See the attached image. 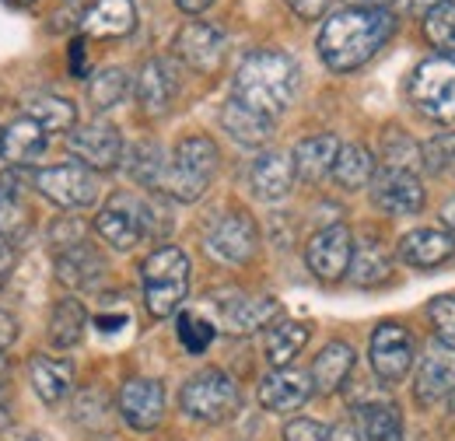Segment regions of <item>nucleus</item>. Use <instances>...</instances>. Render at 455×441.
I'll return each instance as SVG.
<instances>
[{"label":"nucleus","mask_w":455,"mask_h":441,"mask_svg":"<svg viewBox=\"0 0 455 441\" xmlns=\"http://www.w3.org/2000/svg\"><path fill=\"white\" fill-rule=\"evenodd\" d=\"M0 137H4V130H0Z\"/></svg>","instance_id":"obj_57"},{"label":"nucleus","mask_w":455,"mask_h":441,"mask_svg":"<svg viewBox=\"0 0 455 441\" xmlns=\"http://www.w3.org/2000/svg\"><path fill=\"white\" fill-rule=\"evenodd\" d=\"M221 126H225V133H231V140H238L245 148H263L274 137V119L242 106L238 99H231L221 109Z\"/></svg>","instance_id":"obj_25"},{"label":"nucleus","mask_w":455,"mask_h":441,"mask_svg":"<svg viewBox=\"0 0 455 441\" xmlns=\"http://www.w3.org/2000/svg\"><path fill=\"white\" fill-rule=\"evenodd\" d=\"M119 417L133 431H155L165 417V389L155 379H130L119 389Z\"/></svg>","instance_id":"obj_15"},{"label":"nucleus","mask_w":455,"mask_h":441,"mask_svg":"<svg viewBox=\"0 0 455 441\" xmlns=\"http://www.w3.org/2000/svg\"><path fill=\"white\" fill-rule=\"evenodd\" d=\"M420 162H427L431 172H442V168L455 165V130L438 133L435 140H427V144L420 148Z\"/></svg>","instance_id":"obj_41"},{"label":"nucleus","mask_w":455,"mask_h":441,"mask_svg":"<svg viewBox=\"0 0 455 441\" xmlns=\"http://www.w3.org/2000/svg\"><path fill=\"white\" fill-rule=\"evenodd\" d=\"M28 218V207L21 200V175L18 172H4L0 175V235L14 238Z\"/></svg>","instance_id":"obj_36"},{"label":"nucleus","mask_w":455,"mask_h":441,"mask_svg":"<svg viewBox=\"0 0 455 441\" xmlns=\"http://www.w3.org/2000/svg\"><path fill=\"white\" fill-rule=\"evenodd\" d=\"M438 4H445V0H403V7H406L410 14H427V11H435Z\"/></svg>","instance_id":"obj_50"},{"label":"nucleus","mask_w":455,"mask_h":441,"mask_svg":"<svg viewBox=\"0 0 455 441\" xmlns=\"http://www.w3.org/2000/svg\"><path fill=\"white\" fill-rule=\"evenodd\" d=\"M7 4H14V7H25V4H36V0H7Z\"/></svg>","instance_id":"obj_56"},{"label":"nucleus","mask_w":455,"mask_h":441,"mask_svg":"<svg viewBox=\"0 0 455 441\" xmlns=\"http://www.w3.org/2000/svg\"><path fill=\"white\" fill-rule=\"evenodd\" d=\"M368 361H371V372L382 382L406 379V372L413 368V340H410V333L403 330L399 323H382L379 330L371 333Z\"/></svg>","instance_id":"obj_11"},{"label":"nucleus","mask_w":455,"mask_h":441,"mask_svg":"<svg viewBox=\"0 0 455 441\" xmlns=\"http://www.w3.org/2000/svg\"><path fill=\"white\" fill-rule=\"evenodd\" d=\"M333 179L343 189H364L375 179V158L364 144H340L337 165H333Z\"/></svg>","instance_id":"obj_32"},{"label":"nucleus","mask_w":455,"mask_h":441,"mask_svg":"<svg viewBox=\"0 0 455 441\" xmlns=\"http://www.w3.org/2000/svg\"><path fill=\"white\" fill-rule=\"evenodd\" d=\"M427 316L438 330V340L442 343H455V294H442L427 305Z\"/></svg>","instance_id":"obj_42"},{"label":"nucleus","mask_w":455,"mask_h":441,"mask_svg":"<svg viewBox=\"0 0 455 441\" xmlns=\"http://www.w3.org/2000/svg\"><path fill=\"white\" fill-rule=\"evenodd\" d=\"M175 4H179L186 14H200V11H204V7H211L214 0H175Z\"/></svg>","instance_id":"obj_53"},{"label":"nucleus","mask_w":455,"mask_h":441,"mask_svg":"<svg viewBox=\"0 0 455 441\" xmlns=\"http://www.w3.org/2000/svg\"><path fill=\"white\" fill-rule=\"evenodd\" d=\"M84 326H88V312L77 298H60L50 312V326H46V336L57 350H67V347H77L81 336H84Z\"/></svg>","instance_id":"obj_30"},{"label":"nucleus","mask_w":455,"mask_h":441,"mask_svg":"<svg viewBox=\"0 0 455 441\" xmlns=\"http://www.w3.org/2000/svg\"><path fill=\"white\" fill-rule=\"evenodd\" d=\"M249 182H252V193L259 200H267V204L284 200L287 193H291V182H294V165H291V158L281 155V151H267V155H259L252 162Z\"/></svg>","instance_id":"obj_24"},{"label":"nucleus","mask_w":455,"mask_h":441,"mask_svg":"<svg viewBox=\"0 0 455 441\" xmlns=\"http://www.w3.org/2000/svg\"><path fill=\"white\" fill-rule=\"evenodd\" d=\"M256 249H259L256 220L242 211H231L225 218H218L207 231V253L218 256L221 263H245L256 256Z\"/></svg>","instance_id":"obj_10"},{"label":"nucleus","mask_w":455,"mask_h":441,"mask_svg":"<svg viewBox=\"0 0 455 441\" xmlns=\"http://www.w3.org/2000/svg\"><path fill=\"white\" fill-rule=\"evenodd\" d=\"M11 267H14V238L0 235V280L11 274Z\"/></svg>","instance_id":"obj_47"},{"label":"nucleus","mask_w":455,"mask_h":441,"mask_svg":"<svg viewBox=\"0 0 455 441\" xmlns=\"http://www.w3.org/2000/svg\"><path fill=\"white\" fill-rule=\"evenodd\" d=\"M179 95V70L165 56H155L137 74V102L148 116H165Z\"/></svg>","instance_id":"obj_16"},{"label":"nucleus","mask_w":455,"mask_h":441,"mask_svg":"<svg viewBox=\"0 0 455 441\" xmlns=\"http://www.w3.org/2000/svg\"><path fill=\"white\" fill-rule=\"evenodd\" d=\"M225 53H228V36L218 25L189 21L175 36V56L182 63H189L193 70H200V74H214L225 63Z\"/></svg>","instance_id":"obj_13"},{"label":"nucleus","mask_w":455,"mask_h":441,"mask_svg":"<svg viewBox=\"0 0 455 441\" xmlns=\"http://www.w3.org/2000/svg\"><path fill=\"white\" fill-rule=\"evenodd\" d=\"M396 32V18L389 11H364V7H343L330 14V21L319 32V56L330 70L347 74L364 67Z\"/></svg>","instance_id":"obj_1"},{"label":"nucleus","mask_w":455,"mask_h":441,"mask_svg":"<svg viewBox=\"0 0 455 441\" xmlns=\"http://www.w3.org/2000/svg\"><path fill=\"white\" fill-rule=\"evenodd\" d=\"M14 336H18V323H14L7 312H0V357H4V350L14 343Z\"/></svg>","instance_id":"obj_46"},{"label":"nucleus","mask_w":455,"mask_h":441,"mask_svg":"<svg viewBox=\"0 0 455 441\" xmlns=\"http://www.w3.org/2000/svg\"><path fill=\"white\" fill-rule=\"evenodd\" d=\"M277 316H281L277 298H238V301L221 305V326L228 333H238V336L242 333L267 330Z\"/></svg>","instance_id":"obj_26"},{"label":"nucleus","mask_w":455,"mask_h":441,"mask_svg":"<svg viewBox=\"0 0 455 441\" xmlns=\"http://www.w3.org/2000/svg\"><path fill=\"white\" fill-rule=\"evenodd\" d=\"M102 274H106V260L88 242H77L57 256V277L67 287H95Z\"/></svg>","instance_id":"obj_27"},{"label":"nucleus","mask_w":455,"mask_h":441,"mask_svg":"<svg viewBox=\"0 0 455 441\" xmlns=\"http://www.w3.org/2000/svg\"><path fill=\"white\" fill-rule=\"evenodd\" d=\"M361 424V441H403V413L396 403H364L357 410Z\"/></svg>","instance_id":"obj_31"},{"label":"nucleus","mask_w":455,"mask_h":441,"mask_svg":"<svg viewBox=\"0 0 455 441\" xmlns=\"http://www.w3.org/2000/svg\"><path fill=\"white\" fill-rule=\"evenodd\" d=\"M70 70H74L77 77H84V43H74V46H70Z\"/></svg>","instance_id":"obj_49"},{"label":"nucleus","mask_w":455,"mask_h":441,"mask_svg":"<svg viewBox=\"0 0 455 441\" xmlns=\"http://www.w3.org/2000/svg\"><path fill=\"white\" fill-rule=\"evenodd\" d=\"M386 4L393 0H347V7H364V11H386Z\"/></svg>","instance_id":"obj_52"},{"label":"nucleus","mask_w":455,"mask_h":441,"mask_svg":"<svg viewBox=\"0 0 455 441\" xmlns=\"http://www.w3.org/2000/svg\"><path fill=\"white\" fill-rule=\"evenodd\" d=\"M347 274L354 277V284L361 287H375L382 284L386 277L393 274V260H389V249L371 235L364 242L354 245V256H350V270Z\"/></svg>","instance_id":"obj_29"},{"label":"nucleus","mask_w":455,"mask_h":441,"mask_svg":"<svg viewBox=\"0 0 455 441\" xmlns=\"http://www.w3.org/2000/svg\"><path fill=\"white\" fill-rule=\"evenodd\" d=\"M371 200L379 211H386L393 218H410L424 207V186L406 168H382L371 179Z\"/></svg>","instance_id":"obj_14"},{"label":"nucleus","mask_w":455,"mask_h":441,"mask_svg":"<svg viewBox=\"0 0 455 441\" xmlns=\"http://www.w3.org/2000/svg\"><path fill=\"white\" fill-rule=\"evenodd\" d=\"M165 151L158 148V144H137L133 151H130V165L126 172L140 182V186H148V189H158V182H162V175H165Z\"/></svg>","instance_id":"obj_37"},{"label":"nucleus","mask_w":455,"mask_h":441,"mask_svg":"<svg viewBox=\"0 0 455 441\" xmlns=\"http://www.w3.org/2000/svg\"><path fill=\"white\" fill-rule=\"evenodd\" d=\"M126 92H130V74L123 67H106V70L92 74V81H88V102L99 112L116 109L126 99Z\"/></svg>","instance_id":"obj_35"},{"label":"nucleus","mask_w":455,"mask_h":441,"mask_svg":"<svg viewBox=\"0 0 455 441\" xmlns=\"http://www.w3.org/2000/svg\"><path fill=\"white\" fill-rule=\"evenodd\" d=\"M256 396H259V406L270 410V413H294L312 396V375L294 372V368H274L259 382Z\"/></svg>","instance_id":"obj_18"},{"label":"nucleus","mask_w":455,"mask_h":441,"mask_svg":"<svg viewBox=\"0 0 455 441\" xmlns=\"http://www.w3.org/2000/svg\"><path fill=\"white\" fill-rule=\"evenodd\" d=\"M350 256H354V235L343 224H330V228L315 231L308 238V245H305L308 270L319 277V280H326V284L340 280L350 270Z\"/></svg>","instance_id":"obj_9"},{"label":"nucleus","mask_w":455,"mask_h":441,"mask_svg":"<svg viewBox=\"0 0 455 441\" xmlns=\"http://www.w3.org/2000/svg\"><path fill=\"white\" fill-rule=\"evenodd\" d=\"M410 99L420 116L435 123H455V56L424 60L410 77Z\"/></svg>","instance_id":"obj_5"},{"label":"nucleus","mask_w":455,"mask_h":441,"mask_svg":"<svg viewBox=\"0 0 455 441\" xmlns=\"http://www.w3.org/2000/svg\"><path fill=\"white\" fill-rule=\"evenodd\" d=\"M287 4H291V11H294L298 18H308V21L319 18V14L330 7V0H287Z\"/></svg>","instance_id":"obj_45"},{"label":"nucleus","mask_w":455,"mask_h":441,"mask_svg":"<svg viewBox=\"0 0 455 441\" xmlns=\"http://www.w3.org/2000/svg\"><path fill=\"white\" fill-rule=\"evenodd\" d=\"M4 441H43V438L32 435V431H11V435H4Z\"/></svg>","instance_id":"obj_55"},{"label":"nucleus","mask_w":455,"mask_h":441,"mask_svg":"<svg viewBox=\"0 0 455 441\" xmlns=\"http://www.w3.org/2000/svg\"><path fill=\"white\" fill-rule=\"evenodd\" d=\"M354 372V350L350 343L343 340H333L319 350L315 365H312V389L319 392H337V389L347 382V375Z\"/></svg>","instance_id":"obj_28"},{"label":"nucleus","mask_w":455,"mask_h":441,"mask_svg":"<svg viewBox=\"0 0 455 441\" xmlns=\"http://www.w3.org/2000/svg\"><path fill=\"white\" fill-rule=\"evenodd\" d=\"M214 340V323H207L204 316L196 312H182L179 316V343L189 350V354H204Z\"/></svg>","instance_id":"obj_40"},{"label":"nucleus","mask_w":455,"mask_h":441,"mask_svg":"<svg viewBox=\"0 0 455 441\" xmlns=\"http://www.w3.org/2000/svg\"><path fill=\"white\" fill-rule=\"evenodd\" d=\"M144 305L155 319H169L179 312V305L189 294V256L179 245H162L155 249L144 267Z\"/></svg>","instance_id":"obj_4"},{"label":"nucleus","mask_w":455,"mask_h":441,"mask_svg":"<svg viewBox=\"0 0 455 441\" xmlns=\"http://www.w3.org/2000/svg\"><path fill=\"white\" fill-rule=\"evenodd\" d=\"M424 36L435 50L455 53V0H445L424 14Z\"/></svg>","instance_id":"obj_38"},{"label":"nucleus","mask_w":455,"mask_h":441,"mask_svg":"<svg viewBox=\"0 0 455 441\" xmlns=\"http://www.w3.org/2000/svg\"><path fill=\"white\" fill-rule=\"evenodd\" d=\"M95 228H99V235H102L113 249H119V253L133 249V245L148 235V228H144V200H133V196H126V193H116L113 200L99 211Z\"/></svg>","instance_id":"obj_12"},{"label":"nucleus","mask_w":455,"mask_h":441,"mask_svg":"<svg viewBox=\"0 0 455 441\" xmlns=\"http://www.w3.org/2000/svg\"><path fill=\"white\" fill-rule=\"evenodd\" d=\"M294 92H298V63L281 50H256L242 60L231 99L274 119L291 106Z\"/></svg>","instance_id":"obj_2"},{"label":"nucleus","mask_w":455,"mask_h":441,"mask_svg":"<svg viewBox=\"0 0 455 441\" xmlns=\"http://www.w3.org/2000/svg\"><path fill=\"white\" fill-rule=\"evenodd\" d=\"M452 253L455 238L449 231H438V228H417V231L399 238V260L413 270H435L445 260H452Z\"/></svg>","instance_id":"obj_19"},{"label":"nucleus","mask_w":455,"mask_h":441,"mask_svg":"<svg viewBox=\"0 0 455 441\" xmlns=\"http://www.w3.org/2000/svg\"><path fill=\"white\" fill-rule=\"evenodd\" d=\"M32 186L63 211H81V207H92L99 200V179L95 172L84 165H53V168H39Z\"/></svg>","instance_id":"obj_7"},{"label":"nucleus","mask_w":455,"mask_h":441,"mask_svg":"<svg viewBox=\"0 0 455 441\" xmlns=\"http://www.w3.org/2000/svg\"><path fill=\"white\" fill-rule=\"evenodd\" d=\"M67 151L92 172H109L123 162V137L113 123L106 119H92V123H77L67 133Z\"/></svg>","instance_id":"obj_8"},{"label":"nucleus","mask_w":455,"mask_h":441,"mask_svg":"<svg viewBox=\"0 0 455 441\" xmlns=\"http://www.w3.org/2000/svg\"><path fill=\"white\" fill-rule=\"evenodd\" d=\"M284 441H330V428H323L319 421L298 417L284 428Z\"/></svg>","instance_id":"obj_44"},{"label":"nucleus","mask_w":455,"mask_h":441,"mask_svg":"<svg viewBox=\"0 0 455 441\" xmlns=\"http://www.w3.org/2000/svg\"><path fill=\"white\" fill-rule=\"evenodd\" d=\"M28 116L46 130V133H70L77 126V106L60 95H36L28 102Z\"/></svg>","instance_id":"obj_33"},{"label":"nucleus","mask_w":455,"mask_h":441,"mask_svg":"<svg viewBox=\"0 0 455 441\" xmlns=\"http://www.w3.org/2000/svg\"><path fill=\"white\" fill-rule=\"evenodd\" d=\"M218 162H221V155L211 137H186L175 144L158 189L169 193L179 204H193L207 193V186L218 172Z\"/></svg>","instance_id":"obj_3"},{"label":"nucleus","mask_w":455,"mask_h":441,"mask_svg":"<svg viewBox=\"0 0 455 441\" xmlns=\"http://www.w3.org/2000/svg\"><path fill=\"white\" fill-rule=\"evenodd\" d=\"M442 220H445V224H449V228L455 231V196L449 200V204H445V207H442Z\"/></svg>","instance_id":"obj_54"},{"label":"nucleus","mask_w":455,"mask_h":441,"mask_svg":"<svg viewBox=\"0 0 455 441\" xmlns=\"http://www.w3.org/2000/svg\"><path fill=\"white\" fill-rule=\"evenodd\" d=\"M28 382L36 389V396L50 406L63 403L74 389V365L67 357H46V354H36L28 361Z\"/></svg>","instance_id":"obj_23"},{"label":"nucleus","mask_w":455,"mask_h":441,"mask_svg":"<svg viewBox=\"0 0 455 441\" xmlns=\"http://www.w3.org/2000/svg\"><path fill=\"white\" fill-rule=\"evenodd\" d=\"M308 336H312V330L305 323H281V326H274V330L267 333V361H270V368H287L301 354Z\"/></svg>","instance_id":"obj_34"},{"label":"nucleus","mask_w":455,"mask_h":441,"mask_svg":"<svg viewBox=\"0 0 455 441\" xmlns=\"http://www.w3.org/2000/svg\"><path fill=\"white\" fill-rule=\"evenodd\" d=\"M455 392V347L435 340L417 365V399L438 403Z\"/></svg>","instance_id":"obj_17"},{"label":"nucleus","mask_w":455,"mask_h":441,"mask_svg":"<svg viewBox=\"0 0 455 441\" xmlns=\"http://www.w3.org/2000/svg\"><path fill=\"white\" fill-rule=\"evenodd\" d=\"M417 162H420V148L413 140H406L403 133H393L386 140V168H406V172H413Z\"/></svg>","instance_id":"obj_43"},{"label":"nucleus","mask_w":455,"mask_h":441,"mask_svg":"<svg viewBox=\"0 0 455 441\" xmlns=\"http://www.w3.org/2000/svg\"><path fill=\"white\" fill-rule=\"evenodd\" d=\"M74 421L84 424L88 431L109 428V396L102 389H84L74 403Z\"/></svg>","instance_id":"obj_39"},{"label":"nucleus","mask_w":455,"mask_h":441,"mask_svg":"<svg viewBox=\"0 0 455 441\" xmlns=\"http://www.w3.org/2000/svg\"><path fill=\"white\" fill-rule=\"evenodd\" d=\"M137 25V7L133 0H95L84 18H81V28L92 36V39H119V36H130Z\"/></svg>","instance_id":"obj_22"},{"label":"nucleus","mask_w":455,"mask_h":441,"mask_svg":"<svg viewBox=\"0 0 455 441\" xmlns=\"http://www.w3.org/2000/svg\"><path fill=\"white\" fill-rule=\"evenodd\" d=\"M179 403H182V410H186L193 421L221 424V421H228V417L238 410V386H235V379H231L228 372L207 368V372H196V375L182 386Z\"/></svg>","instance_id":"obj_6"},{"label":"nucleus","mask_w":455,"mask_h":441,"mask_svg":"<svg viewBox=\"0 0 455 441\" xmlns=\"http://www.w3.org/2000/svg\"><path fill=\"white\" fill-rule=\"evenodd\" d=\"M330 441H361V435L350 424H337V428H330Z\"/></svg>","instance_id":"obj_51"},{"label":"nucleus","mask_w":455,"mask_h":441,"mask_svg":"<svg viewBox=\"0 0 455 441\" xmlns=\"http://www.w3.org/2000/svg\"><path fill=\"white\" fill-rule=\"evenodd\" d=\"M50 144V133L25 112L18 119H11V126H4V137H0V155L11 162V165H32L36 158H43Z\"/></svg>","instance_id":"obj_20"},{"label":"nucleus","mask_w":455,"mask_h":441,"mask_svg":"<svg viewBox=\"0 0 455 441\" xmlns=\"http://www.w3.org/2000/svg\"><path fill=\"white\" fill-rule=\"evenodd\" d=\"M337 155H340V140L333 133H315V137H305L294 144V155H291V165L294 175L305 179V182H319L326 179L333 165H337Z\"/></svg>","instance_id":"obj_21"},{"label":"nucleus","mask_w":455,"mask_h":441,"mask_svg":"<svg viewBox=\"0 0 455 441\" xmlns=\"http://www.w3.org/2000/svg\"><path fill=\"white\" fill-rule=\"evenodd\" d=\"M7 379H11V365H7V357H0V428L7 424V403H4V386H7Z\"/></svg>","instance_id":"obj_48"}]
</instances>
